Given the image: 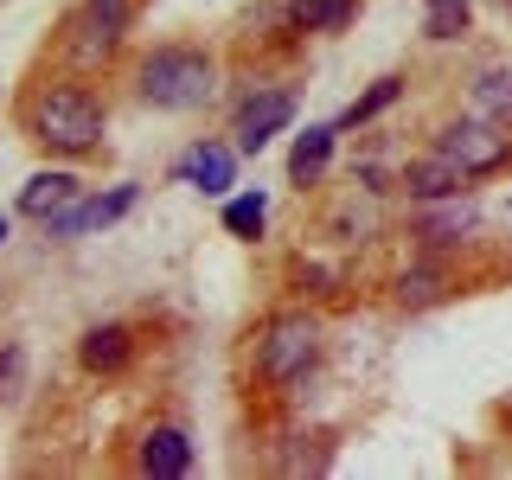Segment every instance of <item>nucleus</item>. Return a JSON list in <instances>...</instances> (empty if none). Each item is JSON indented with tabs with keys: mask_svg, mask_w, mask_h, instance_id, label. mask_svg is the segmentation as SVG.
Listing matches in <instances>:
<instances>
[{
	"mask_svg": "<svg viewBox=\"0 0 512 480\" xmlns=\"http://www.w3.org/2000/svg\"><path fill=\"white\" fill-rule=\"evenodd\" d=\"M122 359H128V327L109 320V327H90L84 333V365H90V372H116Z\"/></svg>",
	"mask_w": 512,
	"mask_h": 480,
	"instance_id": "obj_13",
	"label": "nucleus"
},
{
	"mask_svg": "<svg viewBox=\"0 0 512 480\" xmlns=\"http://www.w3.org/2000/svg\"><path fill=\"white\" fill-rule=\"evenodd\" d=\"M314 352H320L314 320L288 314V320H276V327H269V340H263V352H256V365H263V378H295V372H308V365H314Z\"/></svg>",
	"mask_w": 512,
	"mask_h": 480,
	"instance_id": "obj_5",
	"label": "nucleus"
},
{
	"mask_svg": "<svg viewBox=\"0 0 512 480\" xmlns=\"http://www.w3.org/2000/svg\"><path fill=\"white\" fill-rule=\"evenodd\" d=\"M295 20L308 32H340L352 20V0H295Z\"/></svg>",
	"mask_w": 512,
	"mask_h": 480,
	"instance_id": "obj_17",
	"label": "nucleus"
},
{
	"mask_svg": "<svg viewBox=\"0 0 512 480\" xmlns=\"http://www.w3.org/2000/svg\"><path fill=\"white\" fill-rule=\"evenodd\" d=\"M288 116H295V96L288 90H263V96H250L244 109H237V148L244 154H263L269 141L288 128Z\"/></svg>",
	"mask_w": 512,
	"mask_h": 480,
	"instance_id": "obj_7",
	"label": "nucleus"
},
{
	"mask_svg": "<svg viewBox=\"0 0 512 480\" xmlns=\"http://www.w3.org/2000/svg\"><path fill=\"white\" fill-rule=\"evenodd\" d=\"M468 180H474V173L461 167L455 154H442V148L423 154V160H410V173H404V186L416 192V199H448V192H461Z\"/></svg>",
	"mask_w": 512,
	"mask_h": 480,
	"instance_id": "obj_8",
	"label": "nucleus"
},
{
	"mask_svg": "<svg viewBox=\"0 0 512 480\" xmlns=\"http://www.w3.org/2000/svg\"><path fill=\"white\" fill-rule=\"evenodd\" d=\"M474 116L512 128V71H487V77L474 84Z\"/></svg>",
	"mask_w": 512,
	"mask_h": 480,
	"instance_id": "obj_14",
	"label": "nucleus"
},
{
	"mask_svg": "<svg viewBox=\"0 0 512 480\" xmlns=\"http://www.w3.org/2000/svg\"><path fill=\"white\" fill-rule=\"evenodd\" d=\"M263 218H269L263 192H244V199L224 205V231H231V237H263Z\"/></svg>",
	"mask_w": 512,
	"mask_h": 480,
	"instance_id": "obj_15",
	"label": "nucleus"
},
{
	"mask_svg": "<svg viewBox=\"0 0 512 480\" xmlns=\"http://www.w3.org/2000/svg\"><path fill=\"white\" fill-rule=\"evenodd\" d=\"M141 192L135 186H109V192H77L71 205H58L52 218H45V231L52 237H77V231H103V224H116L122 212H135Z\"/></svg>",
	"mask_w": 512,
	"mask_h": 480,
	"instance_id": "obj_3",
	"label": "nucleus"
},
{
	"mask_svg": "<svg viewBox=\"0 0 512 480\" xmlns=\"http://www.w3.org/2000/svg\"><path fill=\"white\" fill-rule=\"evenodd\" d=\"M71 199H77V180H71V173H32L26 192H20V212L26 218H52L58 205H71Z\"/></svg>",
	"mask_w": 512,
	"mask_h": 480,
	"instance_id": "obj_10",
	"label": "nucleus"
},
{
	"mask_svg": "<svg viewBox=\"0 0 512 480\" xmlns=\"http://www.w3.org/2000/svg\"><path fill=\"white\" fill-rule=\"evenodd\" d=\"M192 468V442H186V429H154L148 442H141V474H154V480H180Z\"/></svg>",
	"mask_w": 512,
	"mask_h": 480,
	"instance_id": "obj_9",
	"label": "nucleus"
},
{
	"mask_svg": "<svg viewBox=\"0 0 512 480\" xmlns=\"http://www.w3.org/2000/svg\"><path fill=\"white\" fill-rule=\"evenodd\" d=\"M333 135H340V128H308V135H295V154H288V173H295L301 186L327 173V160H333Z\"/></svg>",
	"mask_w": 512,
	"mask_h": 480,
	"instance_id": "obj_12",
	"label": "nucleus"
},
{
	"mask_svg": "<svg viewBox=\"0 0 512 480\" xmlns=\"http://www.w3.org/2000/svg\"><path fill=\"white\" fill-rule=\"evenodd\" d=\"M122 26H128V0H84V13H77V39H71V58L77 64H96V58H109L116 52V39H122Z\"/></svg>",
	"mask_w": 512,
	"mask_h": 480,
	"instance_id": "obj_6",
	"label": "nucleus"
},
{
	"mask_svg": "<svg viewBox=\"0 0 512 480\" xmlns=\"http://www.w3.org/2000/svg\"><path fill=\"white\" fill-rule=\"evenodd\" d=\"M442 154H455L468 173H493L512 154V128L506 122H487V116H468V122H455L442 135Z\"/></svg>",
	"mask_w": 512,
	"mask_h": 480,
	"instance_id": "obj_4",
	"label": "nucleus"
},
{
	"mask_svg": "<svg viewBox=\"0 0 512 480\" xmlns=\"http://www.w3.org/2000/svg\"><path fill=\"white\" fill-rule=\"evenodd\" d=\"M423 32H429V39H461V32H468V0H429V7H423Z\"/></svg>",
	"mask_w": 512,
	"mask_h": 480,
	"instance_id": "obj_16",
	"label": "nucleus"
},
{
	"mask_svg": "<svg viewBox=\"0 0 512 480\" xmlns=\"http://www.w3.org/2000/svg\"><path fill=\"white\" fill-rule=\"evenodd\" d=\"M7 231H13V224H7V218H0V244H7Z\"/></svg>",
	"mask_w": 512,
	"mask_h": 480,
	"instance_id": "obj_20",
	"label": "nucleus"
},
{
	"mask_svg": "<svg viewBox=\"0 0 512 480\" xmlns=\"http://www.w3.org/2000/svg\"><path fill=\"white\" fill-rule=\"evenodd\" d=\"M180 180L199 186V192H224L231 186V148H192L180 160Z\"/></svg>",
	"mask_w": 512,
	"mask_h": 480,
	"instance_id": "obj_11",
	"label": "nucleus"
},
{
	"mask_svg": "<svg viewBox=\"0 0 512 480\" xmlns=\"http://www.w3.org/2000/svg\"><path fill=\"white\" fill-rule=\"evenodd\" d=\"M141 96L154 109H192L212 96V58L192 52V45H167L141 64Z\"/></svg>",
	"mask_w": 512,
	"mask_h": 480,
	"instance_id": "obj_1",
	"label": "nucleus"
},
{
	"mask_svg": "<svg viewBox=\"0 0 512 480\" xmlns=\"http://www.w3.org/2000/svg\"><path fill=\"white\" fill-rule=\"evenodd\" d=\"M429 295H436V276H429V269L404 276V301H429Z\"/></svg>",
	"mask_w": 512,
	"mask_h": 480,
	"instance_id": "obj_19",
	"label": "nucleus"
},
{
	"mask_svg": "<svg viewBox=\"0 0 512 480\" xmlns=\"http://www.w3.org/2000/svg\"><path fill=\"white\" fill-rule=\"evenodd\" d=\"M39 141L45 148H64V154H84L103 141V109L84 90H52L39 103Z\"/></svg>",
	"mask_w": 512,
	"mask_h": 480,
	"instance_id": "obj_2",
	"label": "nucleus"
},
{
	"mask_svg": "<svg viewBox=\"0 0 512 480\" xmlns=\"http://www.w3.org/2000/svg\"><path fill=\"white\" fill-rule=\"evenodd\" d=\"M397 96H404V84H397V77H378V84H372V90H365V96H359V103H352V109H346V128H359V122H372V116H378V109H391V103H397Z\"/></svg>",
	"mask_w": 512,
	"mask_h": 480,
	"instance_id": "obj_18",
	"label": "nucleus"
}]
</instances>
